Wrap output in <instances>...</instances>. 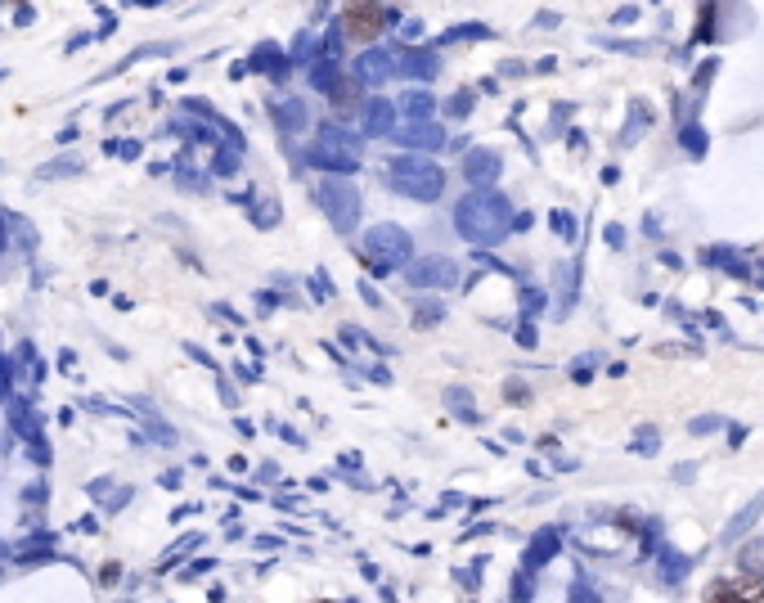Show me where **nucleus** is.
I'll return each instance as SVG.
<instances>
[{"label": "nucleus", "instance_id": "obj_6", "mask_svg": "<svg viewBox=\"0 0 764 603\" xmlns=\"http://www.w3.org/2000/svg\"><path fill=\"white\" fill-rule=\"evenodd\" d=\"M382 23H387V14H382L378 0H351L346 5V28L355 41H373L382 32Z\"/></svg>", "mask_w": 764, "mask_h": 603}, {"label": "nucleus", "instance_id": "obj_26", "mask_svg": "<svg viewBox=\"0 0 764 603\" xmlns=\"http://www.w3.org/2000/svg\"><path fill=\"white\" fill-rule=\"evenodd\" d=\"M486 37H491L486 23H459V28L446 32V41H486Z\"/></svg>", "mask_w": 764, "mask_h": 603}, {"label": "nucleus", "instance_id": "obj_3", "mask_svg": "<svg viewBox=\"0 0 764 603\" xmlns=\"http://www.w3.org/2000/svg\"><path fill=\"white\" fill-rule=\"evenodd\" d=\"M364 252H369V266L378 275H387V270H401L414 257V239H410V230L382 221V225H369L364 230Z\"/></svg>", "mask_w": 764, "mask_h": 603}, {"label": "nucleus", "instance_id": "obj_42", "mask_svg": "<svg viewBox=\"0 0 764 603\" xmlns=\"http://www.w3.org/2000/svg\"><path fill=\"white\" fill-rule=\"evenodd\" d=\"M19 356H23V361H32V343H23V347H19ZM28 374H32V379H46V365H28Z\"/></svg>", "mask_w": 764, "mask_h": 603}, {"label": "nucleus", "instance_id": "obj_4", "mask_svg": "<svg viewBox=\"0 0 764 603\" xmlns=\"http://www.w3.org/2000/svg\"><path fill=\"white\" fill-rule=\"evenodd\" d=\"M315 198H319V207L328 212V221H333L337 234H351V230H355V221H360V189H355L351 180L324 176V180L315 185Z\"/></svg>", "mask_w": 764, "mask_h": 603}, {"label": "nucleus", "instance_id": "obj_5", "mask_svg": "<svg viewBox=\"0 0 764 603\" xmlns=\"http://www.w3.org/2000/svg\"><path fill=\"white\" fill-rule=\"evenodd\" d=\"M405 279L414 288H455L459 284V266L450 257H410L405 261Z\"/></svg>", "mask_w": 764, "mask_h": 603}, {"label": "nucleus", "instance_id": "obj_14", "mask_svg": "<svg viewBox=\"0 0 764 603\" xmlns=\"http://www.w3.org/2000/svg\"><path fill=\"white\" fill-rule=\"evenodd\" d=\"M558 540H562V531H558V527H544V531H535V540H531V549H526V572L544 567V563H549V558L562 549Z\"/></svg>", "mask_w": 764, "mask_h": 603}, {"label": "nucleus", "instance_id": "obj_31", "mask_svg": "<svg viewBox=\"0 0 764 603\" xmlns=\"http://www.w3.org/2000/svg\"><path fill=\"white\" fill-rule=\"evenodd\" d=\"M239 153H243V149H234V144H230L225 153L216 149V171H221V176H230V171H239Z\"/></svg>", "mask_w": 764, "mask_h": 603}, {"label": "nucleus", "instance_id": "obj_38", "mask_svg": "<svg viewBox=\"0 0 764 603\" xmlns=\"http://www.w3.org/2000/svg\"><path fill=\"white\" fill-rule=\"evenodd\" d=\"M688 428H692V433H715V428H724V419H719V415H701V419H692Z\"/></svg>", "mask_w": 764, "mask_h": 603}, {"label": "nucleus", "instance_id": "obj_13", "mask_svg": "<svg viewBox=\"0 0 764 603\" xmlns=\"http://www.w3.org/2000/svg\"><path fill=\"white\" fill-rule=\"evenodd\" d=\"M306 162L310 167H319V171H328V176H351L355 167H360V158H351V153H333V149H306Z\"/></svg>", "mask_w": 764, "mask_h": 603}, {"label": "nucleus", "instance_id": "obj_43", "mask_svg": "<svg viewBox=\"0 0 764 603\" xmlns=\"http://www.w3.org/2000/svg\"><path fill=\"white\" fill-rule=\"evenodd\" d=\"M522 307H526V311H540V307H544V297H540L535 288H526V297H522Z\"/></svg>", "mask_w": 764, "mask_h": 603}, {"label": "nucleus", "instance_id": "obj_45", "mask_svg": "<svg viewBox=\"0 0 764 603\" xmlns=\"http://www.w3.org/2000/svg\"><path fill=\"white\" fill-rule=\"evenodd\" d=\"M517 599H531V572L522 567V576H517V590H513Z\"/></svg>", "mask_w": 764, "mask_h": 603}, {"label": "nucleus", "instance_id": "obj_33", "mask_svg": "<svg viewBox=\"0 0 764 603\" xmlns=\"http://www.w3.org/2000/svg\"><path fill=\"white\" fill-rule=\"evenodd\" d=\"M710 28H715V5H706V10H701V19H697V32H692V41H710Z\"/></svg>", "mask_w": 764, "mask_h": 603}, {"label": "nucleus", "instance_id": "obj_9", "mask_svg": "<svg viewBox=\"0 0 764 603\" xmlns=\"http://www.w3.org/2000/svg\"><path fill=\"white\" fill-rule=\"evenodd\" d=\"M360 127H364V135H369V140L392 135V131H396V104H392V100H382V95L364 100V109H360Z\"/></svg>", "mask_w": 764, "mask_h": 603}, {"label": "nucleus", "instance_id": "obj_47", "mask_svg": "<svg viewBox=\"0 0 764 603\" xmlns=\"http://www.w3.org/2000/svg\"><path fill=\"white\" fill-rule=\"evenodd\" d=\"M517 343H522V347H535V325H522V329H517Z\"/></svg>", "mask_w": 764, "mask_h": 603}, {"label": "nucleus", "instance_id": "obj_39", "mask_svg": "<svg viewBox=\"0 0 764 603\" xmlns=\"http://www.w3.org/2000/svg\"><path fill=\"white\" fill-rule=\"evenodd\" d=\"M319 46H324V55H328V59H337V55H342V41H337V28H328V37H324Z\"/></svg>", "mask_w": 764, "mask_h": 603}, {"label": "nucleus", "instance_id": "obj_52", "mask_svg": "<svg viewBox=\"0 0 764 603\" xmlns=\"http://www.w3.org/2000/svg\"><path fill=\"white\" fill-rule=\"evenodd\" d=\"M692 473H697L692 464H679V468H674V477H679V482H692Z\"/></svg>", "mask_w": 764, "mask_h": 603}, {"label": "nucleus", "instance_id": "obj_19", "mask_svg": "<svg viewBox=\"0 0 764 603\" xmlns=\"http://www.w3.org/2000/svg\"><path fill=\"white\" fill-rule=\"evenodd\" d=\"M252 68H256V73H270L274 82H283V73H288V59H283V55H279L270 41H261V46L252 50Z\"/></svg>", "mask_w": 764, "mask_h": 603}, {"label": "nucleus", "instance_id": "obj_40", "mask_svg": "<svg viewBox=\"0 0 764 603\" xmlns=\"http://www.w3.org/2000/svg\"><path fill=\"white\" fill-rule=\"evenodd\" d=\"M180 185H185V189H194V194H203V189H207V185H203V176H198V171H185V167H180Z\"/></svg>", "mask_w": 764, "mask_h": 603}, {"label": "nucleus", "instance_id": "obj_48", "mask_svg": "<svg viewBox=\"0 0 764 603\" xmlns=\"http://www.w3.org/2000/svg\"><path fill=\"white\" fill-rule=\"evenodd\" d=\"M508 397H513V406H526V388L522 383H508Z\"/></svg>", "mask_w": 764, "mask_h": 603}, {"label": "nucleus", "instance_id": "obj_7", "mask_svg": "<svg viewBox=\"0 0 764 603\" xmlns=\"http://www.w3.org/2000/svg\"><path fill=\"white\" fill-rule=\"evenodd\" d=\"M396 144L401 149H419V153H432V149H446V131L428 118H414L410 127L396 131Z\"/></svg>", "mask_w": 764, "mask_h": 603}, {"label": "nucleus", "instance_id": "obj_8", "mask_svg": "<svg viewBox=\"0 0 764 603\" xmlns=\"http://www.w3.org/2000/svg\"><path fill=\"white\" fill-rule=\"evenodd\" d=\"M355 77H360L364 86H387V82L396 77V59H392L387 50H360V55H355Z\"/></svg>", "mask_w": 764, "mask_h": 603}, {"label": "nucleus", "instance_id": "obj_15", "mask_svg": "<svg viewBox=\"0 0 764 603\" xmlns=\"http://www.w3.org/2000/svg\"><path fill=\"white\" fill-rule=\"evenodd\" d=\"M760 513H764V491H760V495H755V500H751V504H746V509H742V513L724 527L719 545H737V540H742V531H751V527L760 522Z\"/></svg>", "mask_w": 764, "mask_h": 603}, {"label": "nucleus", "instance_id": "obj_41", "mask_svg": "<svg viewBox=\"0 0 764 603\" xmlns=\"http://www.w3.org/2000/svg\"><path fill=\"white\" fill-rule=\"evenodd\" d=\"M477 576H482V563H477V567H464V572H459V585H464V590H477V585H482Z\"/></svg>", "mask_w": 764, "mask_h": 603}, {"label": "nucleus", "instance_id": "obj_50", "mask_svg": "<svg viewBox=\"0 0 764 603\" xmlns=\"http://www.w3.org/2000/svg\"><path fill=\"white\" fill-rule=\"evenodd\" d=\"M221 401H225V406H230V410H234V406H239V397H234V388H230V383H221Z\"/></svg>", "mask_w": 764, "mask_h": 603}, {"label": "nucleus", "instance_id": "obj_22", "mask_svg": "<svg viewBox=\"0 0 764 603\" xmlns=\"http://www.w3.org/2000/svg\"><path fill=\"white\" fill-rule=\"evenodd\" d=\"M337 82H342V73H337V59L310 64V86H315L319 95H333V91H337Z\"/></svg>", "mask_w": 764, "mask_h": 603}, {"label": "nucleus", "instance_id": "obj_46", "mask_svg": "<svg viewBox=\"0 0 764 603\" xmlns=\"http://www.w3.org/2000/svg\"><path fill=\"white\" fill-rule=\"evenodd\" d=\"M710 73H715V59H710V64H701V68H697V91H701V86H710Z\"/></svg>", "mask_w": 764, "mask_h": 603}, {"label": "nucleus", "instance_id": "obj_17", "mask_svg": "<svg viewBox=\"0 0 764 603\" xmlns=\"http://www.w3.org/2000/svg\"><path fill=\"white\" fill-rule=\"evenodd\" d=\"M10 424H14V433H19V437H28V441H37V437H41V424L32 419L28 397H10Z\"/></svg>", "mask_w": 764, "mask_h": 603}, {"label": "nucleus", "instance_id": "obj_27", "mask_svg": "<svg viewBox=\"0 0 764 603\" xmlns=\"http://www.w3.org/2000/svg\"><path fill=\"white\" fill-rule=\"evenodd\" d=\"M679 144H683V149H688L692 158H701L710 140H706V131H701V127H683V131H679Z\"/></svg>", "mask_w": 764, "mask_h": 603}, {"label": "nucleus", "instance_id": "obj_21", "mask_svg": "<svg viewBox=\"0 0 764 603\" xmlns=\"http://www.w3.org/2000/svg\"><path fill=\"white\" fill-rule=\"evenodd\" d=\"M396 109H401V113L414 122V118H432V113H437V100H432L428 91H405Z\"/></svg>", "mask_w": 764, "mask_h": 603}, {"label": "nucleus", "instance_id": "obj_20", "mask_svg": "<svg viewBox=\"0 0 764 603\" xmlns=\"http://www.w3.org/2000/svg\"><path fill=\"white\" fill-rule=\"evenodd\" d=\"M737 567H742V576H764V536L737 545Z\"/></svg>", "mask_w": 764, "mask_h": 603}, {"label": "nucleus", "instance_id": "obj_2", "mask_svg": "<svg viewBox=\"0 0 764 603\" xmlns=\"http://www.w3.org/2000/svg\"><path fill=\"white\" fill-rule=\"evenodd\" d=\"M387 180H392V189H396V194H405V198H419V203H437V198L446 194V171H441L437 162L419 158V153L392 158V167H387Z\"/></svg>", "mask_w": 764, "mask_h": 603}, {"label": "nucleus", "instance_id": "obj_37", "mask_svg": "<svg viewBox=\"0 0 764 603\" xmlns=\"http://www.w3.org/2000/svg\"><path fill=\"white\" fill-rule=\"evenodd\" d=\"M10 383H14V365L0 356V401H10Z\"/></svg>", "mask_w": 764, "mask_h": 603}, {"label": "nucleus", "instance_id": "obj_44", "mask_svg": "<svg viewBox=\"0 0 764 603\" xmlns=\"http://www.w3.org/2000/svg\"><path fill=\"white\" fill-rule=\"evenodd\" d=\"M91 491H95V495H109V482H95V486H91ZM113 495H117V500H122V504H126V500H131V491H126V486H122V491H113Z\"/></svg>", "mask_w": 764, "mask_h": 603}, {"label": "nucleus", "instance_id": "obj_18", "mask_svg": "<svg viewBox=\"0 0 764 603\" xmlns=\"http://www.w3.org/2000/svg\"><path fill=\"white\" fill-rule=\"evenodd\" d=\"M710 599H751V603H764V576H746L737 585H715Z\"/></svg>", "mask_w": 764, "mask_h": 603}, {"label": "nucleus", "instance_id": "obj_51", "mask_svg": "<svg viewBox=\"0 0 764 603\" xmlns=\"http://www.w3.org/2000/svg\"><path fill=\"white\" fill-rule=\"evenodd\" d=\"M607 243H612V248H621V243H625V234H621V225H612V230H607Z\"/></svg>", "mask_w": 764, "mask_h": 603}, {"label": "nucleus", "instance_id": "obj_11", "mask_svg": "<svg viewBox=\"0 0 764 603\" xmlns=\"http://www.w3.org/2000/svg\"><path fill=\"white\" fill-rule=\"evenodd\" d=\"M437 73H441V59H437V50H401V77L432 82Z\"/></svg>", "mask_w": 764, "mask_h": 603}, {"label": "nucleus", "instance_id": "obj_23", "mask_svg": "<svg viewBox=\"0 0 764 603\" xmlns=\"http://www.w3.org/2000/svg\"><path fill=\"white\" fill-rule=\"evenodd\" d=\"M688 567H692V563H688V558H683L679 549H670V545H661V576H665L670 585H679V581L688 576Z\"/></svg>", "mask_w": 764, "mask_h": 603}, {"label": "nucleus", "instance_id": "obj_36", "mask_svg": "<svg viewBox=\"0 0 764 603\" xmlns=\"http://www.w3.org/2000/svg\"><path fill=\"white\" fill-rule=\"evenodd\" d=\"M310 288H315V297H319V302H324V297H333V279H328L324 270H315V275H310Z\"/></svg>", "mask_w": 764, "mask_h": 603}, {"label": "nucleus", "instance_id": "obj_28", "mask_svg": "<svg viewBox=\"0 0 764 603\" xmlns=\"http://www.w3.org/2000/svg\"><path fill=\"white\" fill-rule=\"evenodd\" d=\"M473 104H477V95H473V91H455V95H450V104H446V113L464 122V118L473 113Z\"/></svg>", "mask_w": 764, "mask_h": 603}, {"label": "nucleus", "instance_id": "obj_49", "mask_svg": "<svg viewBox=\"0 0 764 603\" xmlns=\"http://www.w3.org/2000/svg\"><path fill=\"white\" fill-rule=\"evenodd\" d=\"M571 599H598V594H594L585 581H576V585H571Z\"/></svg>", "mask_w": 764, "mask_h": 603}, {"label": "nucleus", "instance_id": "obj_12", "mask_svg": "<svg viewBox=\"0 0 764 603\" xmlns=\"http://www.w3.org/2000/svg\"><path fill=\"white\" fill-rule=\"evenodd\" d=\"M274 122L283 127V131H292V135H301L306 127H310V109H306V100H274Z\"/></svg>", "mask_w": 764, "mask_h": 603}, {"label": "nucleus", "instance_id": "obj_30", "mask_svg": "<svg viewBox=\"0 0 764 603\" xmlns=\"http://www.w3.org/2000/svg\"><path fill=\"white\" fill-rule=\"evenodd\" d=\"M656 446H661V441H656V428H638V433H634V450H638V455H656Z\"/></svg>", "mask_w": 764, "mask_h": 603}, {"label": "nucleus", "instance_id": "obj_32", "mask_svg": "<svg viewBox=\"0 0 764 603\" xmlns=\"http://www.w3.org/2000/svg\"><path fill=\"white\" fill-rule=\"evenodd\" d=\"M446 316V307H441V302H423V307H419V329H428V325H437Z\"/></svg>", "mask_w": 764, "mask_h": 603}, {"label": "nucleus", "instance_id": "obj_10", "mask_svg": "<svg viewBox=\"0 0 764 603\" xmlns=\"http://www.w3.org/2000/svg\"><path fill=\"white\" fill-rule=\"evenodd\" d=\"M499 171H504V158H499L495 149H473V153L464 158V180H468V185H495Z\"/></svg>", "mask_w": 764, "mask_h": 603}, {"label": "nucleus", "instance_id": "obj_29", "mask_svg": "<svg viewBox=\"0 0 764 603\" xmlns=\"http://www.w3.org/2000/svg\"><path fill=\"white\" fill-rule=\"evenodd\" d=\"M73 171H82V162H77V158H64V162H50V167H41V171H37V180H55V176H73Z\"/></svg>", "mask_w": 764, "mask_h": 603}, {"label": "nucleus", "instance_id": "obj_1", "mask_svg": "<svg viewBox=\"0 0 764 603\" xmlns=\"http://www.w3.org/2000/svg\"><path fill=\"white\" fill-rule=\"evenodd\" d=\"M455 230H459L468 243L491 248V243L508 239V230H513V207H508V198H504L499 189L473 185V189L459 198V207H455Z\"/></svg>", "mask_w": 764, "mask_h": 603}, {"label": "nucleus", "instance_id": "obj_34", "mask_svg": "<svg viewBox=\"0 0 764 603\" xmlns=\"http://www.w3.org/2000/svg\"><path fill=\"white\" fill-rule=\"evenodd\" d=\"M315 55V37H297V46H292V55H288V64H306Z\"/></svg>", "mask_w": 764, "mask_h": 603}, {"label": "nucleus", "instance_id": "obj_25", "mask_svg": "<svg viewBox=\"0 0 764 603\" xmlns=\"http://www.w3.org/2000/svg\"><path fill=\"white\" fill-rule=\"evenodd\" d=\"M701 261H706V266H724L728 275H746V261H737V257H733L728 248H710V252H706Z\"/></svg>", "mask_w": 764, "mask_h": 603}, {"label": "nucleus", "instance_id": "obj_35", "mask_svg": "<svg viewBox=\"0 0 764 603\" xmlns=\"http://www.w3.org/2000/svg\"><path fill=\"white\" fill-rule=\"evenodd\" d=\"M553 230H558L562 239H576V216H571V212H553Z\"/></svg>", "mask_w": 764, "mask_h": 603}, {"label": "nucleus", "instance_id": "obj_24", "mask_svg": "<svg viewBox=\"0 0 764 603\" xmlns=\"http://www.w3.org/2000/svg\"><path fill=\"white\" fill-rule=\"evenodd\" d=\"M446 401H450V410H455L464 424H477V406H473V397H468L464 388H450V392H446Z\"/></svg>", "mask_w": 764, "mask_h": 603}, {"label": "nucleus", "instance_id": "obj_16", "mask_svg": "<svg viewBox=\"0 0 764 603\" xmlns=\"http://www.w3.org/2000/svg\"><path fill=\"white\" fill-rule=\"evenodd\" d=\"M319 149H333V153H351V158H360V140H355L346 127H337V122H324V127H319Z\"/></svg>", "mask_w": 764, "mask_h": 603}]
</instances>
